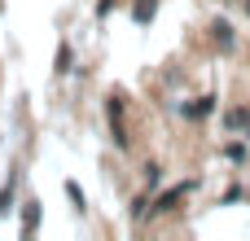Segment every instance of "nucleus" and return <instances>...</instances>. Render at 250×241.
Masks as SVG:
<instances>
[{
  "instance_id": "obj_1",
  "label": "nucleus",
  "mask_w": 250,
  "mask_h": 241,
  "mask_svg": "<svg viewBox=\"0 0 250 241\" xmlns=\"http://www.w3.org/2000/svg\"><path fill=\"white\" fill-rule=\"evenodd\" d=\"M189 189H193V184H176V189L158 202V211H176V202H185V193H189Z\"/></svg>"
}]
</instances>
